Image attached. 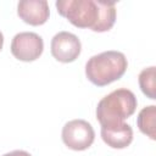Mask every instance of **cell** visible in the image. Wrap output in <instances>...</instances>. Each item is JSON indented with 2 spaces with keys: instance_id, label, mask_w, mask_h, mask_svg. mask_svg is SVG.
Returning <instances> with one entry per match:
<instances>
[{
  "instance_id": "1",
  "label": "cell",
  "mask_w": 156,
  "mask_h": 156,
  "mask_svg": "<svg viewBox=\"0 0 156 156\" xmlns=\"http://www.w3.org/2000/svg\"><path fill=\"white\" fill-rule=\"evenodd\" d=\"M127 58L124 54L108 50L91 56L85 65L87 78L98 87H105L119 79L127 71Z\"/></svg>"
},
{
  "instance_id": "2",
  "label": "cell",
  "mask_w": 156,
  "mask_h": 156,
  "mask_svg": "<svg viewBox=\"0 0 156 156\" xmlns=\"http://www.w3.org/2000/svg\"><path fill=\"white\" fill-rule=\"evenodd\" d=\"M136 98L129 89H116L104 96L96 107V118L101 126L118 124L130 117L136 108Z\"/></svg>"
},
{
  "instance_id": "3",
  "label": "cell",
  "mask_w": 156,
  "mask_h": 156,
  "mask_svg": "<svg viewBox=\"0 0 156 156\" xmlns=\"http://www.w3.org/2000/svg\"><path fill=\"white\" fill-rule=\"evenodd\" d=\"M57 12L78 28L95 29L100 18L98 0H58Z\"/></svg>"
},
{
  "instance_id": "4",
  "label": "cell",
  "mask_w": 156,
  "mask_h": 156,
  "mask_svg": "<svg viewBox=\"0 0 156 156\" xmlns=\"http://www.w3.org/2000/svg\"><path fill=\"white\" fill-rule=\"evenodd\" d=\"M95 139V132L91 124L84 119H73L62 128V141L74 151H83L91 146Z\"/></svg>"
},
{
  "instance_id": "5",
  "label": "cell",
  "mask_w": 156,
  "mask_h": 156,
  "mask_svg": "<svg viewBox=\"0 0 156 156\" xmlns=\"http://www.w3.org/2000/svg\"><path fill=\"white\" fill-rule=\"evenodd\" d=\"M44 41L40 35L33 32H22L13 37L11 41V52L12 55L24 62H30L43 54Z\"/></svg>"
},
{
  "instance_id": "6",
  "label": "cell",
  "mask_w": 156,
  "mask_h": 156,
  "mask_svg": "<svg viewBox=\"0 0 156 156\" xmlns=\"http://www.w3.org/2000/svg\"><path fill=\"white\" fill-rule=\"evenodd\" d=\"M80 50V40L73 33L58 32L51 39V55L60 62H73L79 56Z\"/></svg>"
},
{
  "instance_id": "7",
  "label": "cell",
  "mask_w": 156,
  "mask_h": 156,
  "mask_svg": "<svg viewBox=\"0 0 156 156\" xmlns=\"http://www.w3.org/2000/svg\"><path fill=\"white\" fill-rule=\"evenodd\" d=\"M17 13L28 24L41 26L49 18V4L45 0H22L18 2Z\"/></svg>"
},
{
  "instance_id": "8",
  "label": "cell",
  "mask_w": 156,
  "mask_h": 156,
  "mask_svg": "<svg viewBox=\"0 0 156 156\" xmlns=\"http://www.w3.org/2000/svg\"><path fill=\"white\" fill-rule=\"evenodd\" d=\"M102 140L113 149H124L133 140V129L127 123L101 126Z\"/></svg>"
},
{
  "instance_id": "9",
  "label": "cell",
  "mask_w": 156,
  "mask_h": 156,
  "mask_svg": "<svg viewBox=\"0 0 156 156\" xmlns=\"http://www.w3.org/2000/svg\"><path fill=\"white\" fill-rule=\"evenodd\" d=\"M98 1L100 7V18L94 32L102 33L110 30L116 22V5L112 1H104V0H98Z\"/></svg>"
},
{
  "instance_id": "10",
  "label": "cell",
  "mask_w": 156,
  "mask_h": 156,
  "mask_svg": "<svg viewBox=\"0 0 156 156\" xmlns=\"http://www.w3.org/2000/svg\"><path fill=\"white\" fill-rule=\"evenodd\" d=\"M155 121H156V106L150 105L147 107H144L139 115H138V127L141 133L147 135L150 139L155 140L156 133H155Z\"/></svg>"
},
{
  "instance_id": "11",
  "label": "cell",
  "mask_w": 156,
  "mask_h": 156,
  "mask_svg": "<svg viewBox=\"0 0 156 156\" xmlns=\"http://www.w3.org/2000/svg\"><path fill=\"white\" fill-rule=\"evenodd\" d=\"M139 85L141 91L151 100L156 99V94H155V67H147L144 68L140 74H139Z\"/></svg>"
},
{
  "instance_id": "12",
  "label": "cell",
  "mask_w": 156,
  "mask_h": 156,
  "mask_svg": "<svg viewBox=\"0 0 156 156\" xmlns=\"http://www.w3.org/2000/svg\"><path fill=\"white\" fill-rule=\"evenodd\" d=\"M2 156H32L29 152L27 151H23V150H15V151H11V152H7Z\"/></svg>"
},
{
  "instance_id": "13",
  "label": "cell",
  "mask_w": 156,
  "mask_h": 156,
  "mask_svg": "<svg viewBox=\"0 0 156 156\" xmlns=\"http://www.w3.org/2000/svg\"><path fill=\"white\" fill-rule=\"evenodd\" d=\"M2 45H4V35H2V33L0 32V50L2 49Z\"/></svg>"
}]
</instances>
